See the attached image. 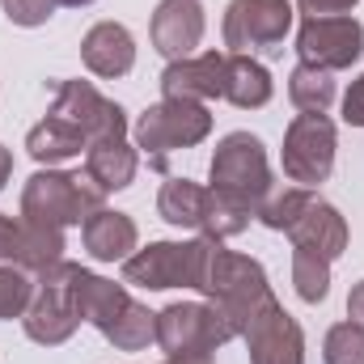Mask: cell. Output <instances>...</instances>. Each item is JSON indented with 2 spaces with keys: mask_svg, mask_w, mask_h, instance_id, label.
<instances>
[{
  "mask_svg": "<svg viewBox=\"0 0 364 364\" xmlns=\"http://www.w3.org/2000/svg\"><path fill=\"white\" fill-rule=\"evenodd\" d=\"M161 364H212V356H166Z\"/></svg>",
  "mask_w": 364,
  "mask_h": 364,
  "instance_id": "34",
  "label": "cell"
},
{
  "mask_svg": "<svg viewBox=\"0 0 364 364\" xmlns=\"http://www.w3.org/2000/svg\"><path fill=\"white\" fill-rule=\"evenodd\" d=\"M17 242H21V220H13V216L0 212V263L17 259Z\"/></svg>",
  "mask_w": 364,
  "mask_h": 364,
  "instance_id": "30",
  "label": "cell"
},
{
  "mask_svg": "<svg viewBox=\"0 0 364 364\" xmlns=\"http://www.w3.org/2000/svg\"><path fill=\"white\" fill-rule=\"evenodd\" d=\"M242 339L250 364H305V331L275 296L246 322Z\"/></svg>",
  "mask_w": 364,
  "mask_h": 364,
  "instance_id": "12",
  "label": "cell"
},
{
  "mask_svg": "<svg viewBox=\"0 0 364 364\" xmlns=\"http://www.w3.org/2000/svg\"><path fill=\"white\" fill-rule=\"evenodd\" d=\"M73 279H77V263H68V259L34 279V301H30L26 318H21V326H26V335H30L34 343L60 348V343H68V339L77 335L81 309H77V288H73Z\"/></svg>",
  "mask_w": 364,
  "mask_h": 364,
  "instance_id": "7",
  "label": "cell"
},
{
  "mask_svg": "<svg viewBox=\"0 0 364 364\" xmlns=\"http://www.w3.org/2000/svg\"><path fill=\"white\" fill-rule=\"evenodd\" d=\"M55 4H68V9H85V4H93V0H55Z\"/></svg>",
  "mask_w": 364,
  "mask_h": 364,
  "instance_id": "35",
  "label": "cell"
},
{
  "mask_svg": "<svg viewBox=\"0 0 364 364\" xmlns=\"http://www.w3.org/2000/svg\"><path fill=\"white\" fill-rule=\"evenodd\" d=\"M335 123L318 110H301L288 132H284V149H279V161H284V174L296 186H318V182L331 178L335 170Z\"/></svg>",
  "mask_w": 364,
  "mask_h": 364,
  "instance_id": "9",
  "label": "cell"
},
{
  "mask_svg": "<svg viewBox=\"0 0 364 364\" xmlns=\"http://www.w3.org/2000/svg\"><path fill=\"white\" fill-rule=\"evenodd\" d=\"M208 132H212L208 106H203V102H182V97H161V102L149 106V110L136 119V127H132L136 149H144L157 170L166 166V153L203 144Z\"/></svg>",
  "mask_w": 364,
  "mask_h": 364,
  "instance_id": "5",
  "label": "cell"
},
{
  "mask_svg": "<svg viewBox=\"0 0 364 364\" xmlns=\"http://www.w3.org/2000/svg\"><path fill=\"white\" fill-rule=\"evenodd\" d=\"M259 220L275 233H288L292 250H309L326 263H335L348 250V220L335 203L314 195V186L272 191V199L259 208Z\"/></svg>",
  "mask_w": 364,
  "mask_h": 364,
  "instance_id": "1",
  "label": "cell"
},
{
  "mask_svg": "<svg viewBox=\"0 0 364 364\" xmlns=\"http://www.w3.org/2000/svg\"><path fill=\"white\" fill-rule=\"evenodd\" d=\"M0 4H4V17L13 26H26V30L47 26L51 13H55V0H0Z\"/></svg>",
  "mask_w": 364,
  "mask_h": 364,
  "instance_id": "28",
  "label": "cell"
},
{
  "mask_svg": "<svg viewBox=\"0 0 364 364\" xmlns=\"http://www.w3.org/2000/svg\"><path fill=\"white\" fill-rule=\"evenodd\" d=\"M51 114L68 119L73 127H81L90 144L93 140H106V136H127V110L119 102L102 97L90 81H60Z\"/></svg>",
  "mask_w": 364,
  "mask_h": 364,
  "instance_id": "13",
  "label": "cell"
},
{
  "mask_svg": "<svg viewBox=\"0 0 364 364\" xmlns=\"http://www.w3.org/2000/svg\"><path fill=\"white\" fill-rule=\"evenodd\" d=\"M195 292H203V296L229 318V326H233L237 339H242L246 322H250V318H255V314L275 296L272 284H267L263 263L250 259V255L225 250V242H212V250H208V267H203V279H199Z\"/></svg>",
  "mask_w": 364,
  "mask_h": 364,
  "instance_id": "2",
  "label": "cell"
},
{
  "mask_svg": "<svg viewBox=\"0 0 364 364\" xmlns=\"http://www.w3.org/2000/svg\"><path fill=\"white\" fill-rule=\"evenodd\" d=\"M136 170H140V157H136V144H127V136H106V140H93L85 149V174L106 195L132 186Z\"/></svg>",
  "mask_w": 364,
  "mask_h": 364,
  "instance_id": "19",
  "label": "cell"
},
{
  "mask_svg": "<svg viewBox=\"0 0 364 364\" xmlns=\"http://www.w3.org/2000/svg\"><path fill=\"white\" fill-rule=\"evenodd\" d=\"M34 301V275L21 272L17 263H0V322L26 318Z\"/></svg>",
  "mask_w": 364,
  "mask_h": 364,
  "instance_id": "26",
  "label": "cell"
},
{
  "mask_svg": "<svg viewBox=\"0 0 364 364\" xmlns=\"http://www.w3.org/2000/svg\"><path fill=\"white\" fill-rule=\"evenodd\" d=\"M272 166H267V149L259 136L250 132H229L208 166V191H216L220 199L237 203L242 212L259 216V208L272 199Z\"/></svg>",
  "mask_w": 364,
  "mask_h": 364,
  "instance_id": "3",
  "label": "cell"
},
{
  "mask_svg": "<svg viewBox=\"0 0 364 364\" xmlns=\"http://www.w3.org/2000/svg\"><path fill=\"white\" fill-rule=\"evenodd\" d=\"M322 360L326 364H364V326H356L352 318L348 322H335L322 339Z\"/></svg>",
  "mask_w": 364,
  "mask_h": 364,
  "instance_id": "27",
  "label": "cell"
},
{
  "mask_svg": "<svg viewBox=\"0 0 364 364\" xmlns=\"http://www.w3.org/2000/svg\"><path fill=\"white\" fill-rule=\"evenodd\" d=\"M208 208H212V191L199 186V182H191V178H170L161 186V195H157V212L174 229H199L203 233Z\"/></svg>",
  "mask_w": 364,
  "mask_h": 364,
  "instance_id": "22",
  "label": "cell"
},
{
  "mask_svg": "<svg viewBox=\"0 0 364 364\" xmlns=\"http://www.w3.org/2000/svg\"><path fill=\"white\" fill-rule=\"evenodd\" d=\"M288 97L296 110H318L326 114L331 102H335V77L322 73V68H309V64H296L288 73Z\"/></svg>",
  "mask_w": 364,
  "mask_h": 364,
  "instance_id": "24",
  "label": "cell"
},
{
  "mask_svg": "<svg viewBox=\"0 0 364 364\" xmlns=\"http://www.w3.org/2000/svg\"><path fill=\"white\" fill-rule=\"evenodd\" d=\"M26 149H30V157H34L38 166H47V170H51V166H60V161L81 157V149H90V140H85V132H81V127H73L68 119L47 114L43 123H34V127H30Z\"/></svg>",
  "mask_w": 364,
  "mask_h": 364,
  "instance_id": "20",
  "label": "cell"
},
{
  "mask_svg": "<svg viewBox=\"0 0 364 364\" xmlns=\"http://www.w3.org/2000/svg\"><path fill=\"white\" fill-rule=\"evenodd\" d=\"M348 318H352L356 326H364V279L352 288V296H348Z\"/></svg>",
  "mask_w": 364,
  "mask_h": 364,
  "instance_id": "32",
  "label": "cell"
},
{
  "mask_svg": "<svg viewBox=\"0 0 364 364\" xmlns=\"http://www.w3.org/2000/svg\"><path fill=\"white\" fill-rule=\"evenodd\" d=\"M161 93L166 97H182V102L225 97V55L220 51H203V55L170 60L166 73H161Z\"/></svg>",
  "mask_w": 364,
  "mask_h": 364,
  "instance_id": "15",
  "label": "cell"
},
{
  "mask_svg": "<svg viewBox=\"0 0 364 364\" xmlns=\"http://www.w3.org/2000/svg\"><path fill=\"white\" fill-rule=\"evenodd\" d=\"M272 73L255 55H225V102H233L237 110H259L272 102Z\"/></svg>",
  "mask_w": 364,
  "mask_h": 364,
  "instance_id": "21",
  "label": "cell"
},
{
  "mask_svg": "<svg viewBox=\"0 0 364 364\" xmlns=\"http://www.w3.org/2000/svg\"><path fill=\"white\" fill-rule=\"evenodd\" d=\"M9 174H13V153L0 144V191H4V182H9Z\"/></svg>",
  "mask_w": 364,
  "mask_h": 364,
  "instance_id": "33",
  "label": "cell"
},
{
  "mask_svg": "<svg viewBox=\"0 0 364 364\" xmlns=\"http://www.w3.org/2000/svg\"><path fill=\"white\" fill-rule=\"evenodd\" d=\"M229 339H237V335L212 301H178V305H166L157 314L153 343L166 356H212Z\"/></svg>",
  "mask_w": 364,
  "mask_h": 364,
  "instance_id": "8",
  "label": "cell"
},
{
  "mask_svg": "<svg viewBox=\"0 0 364 364\" xmlns=\"http://www.w3.org/2000/svg\"><path fill=\"white\" fill-rule=\"evenodd\" d=\"M292 284L305 305H322L331 292V263L309 250H292Z\"/></svg>",
  "mask_w": 364,
  "mask_h": 364,
  "instance_id": "25",
  "label": "cell"
},
{
  "mask_svg": "<svg viewBox=\"0 0 364 364\" xmlns=\"http://www.w3.org/2000/svg\"><path fill=\"white\" fill-rule=\"evenodd\" d=\"M13 263L30 275L60 267L64 263V229L43 225V220H21V242H17V259Z\"/></svg>",
  "mask_w": 364,
  "mask_h": 364,
  "instance_id": "23",
  "label": "cell"
},
{
  "mask_svg": "<svg viewBox=\"0 0 364 364\" xmlns=\"http://www.w3.org/2000/svg\"><path fill=\"white\" fill-rule=\"evenodd\" d=\"M216 237H195V242H149L144 250H136L132 259H123V284H140V288H199L203 267H208V250Z\"/></svg>",
  "mask_w": 364,
  "mask_h": 364,
  "instance_id": "6",
  "label": "cell"
},
{
  "mask_svg": "<svg viewBox=\"0 0 364 364\" xmlns=\"http://www.w3.org/2000/svg\"><path fill=\"white\" fill-rule=\"evenodd\" d=\"M97 208H106V191L90 174H64V170H38L21 191V220H43L55 229L85 225Z\"/></svg>",
  "mask_w": 364,
  "mask_h": 364,
  "instance_id": "4",
  "label": "cell"
},
{
  "mask_svg": "<svg viewBox=\"0 0 364 364\" xmlns=\"http://www.w3.org/2000/svg\"><path fill=\"white\" fill-rule=\"evenodd\" d=\"M81 60L93 77L102 81H119L136 68V38L127 26L119 21H97L90 34L81 38Z\"/></svg>",
  "mask_w": 364,
  "mask_h": 364,
  "instance_id": "16",
  "label": "cell"
},
{
  "mask_svg": "<svg viewBox=\"0 0 364 364\" xmlns=\"http://www.w3.org/2000/svg\"><path fill=\"white\" fill-rule=\"evenodd\" d=\"M73 288H77V309H81V322H90L102 331V339L119 326V318L136 305V296L123 288V284H114V279H106V275H93L85 272L81 263H77V279H73Z\"/></svg>",
  "mask_w": 364,
  "mask_h": 364,
  "instance_id": "17",
  "label": "cell"
},
{
  "mask_svg": "<svg viewBox=\"0 0 364 364\" xmlns=\"http://www.w3.org/2000/svg\"><path fill=\"white\" fill-rule=\"evenodd\" d=\"M292 30V4L288 0H229L225 9V47L233 55H275Z\"/></svg>",
  "mask_w": 364,
  "mask_h": 364,
  "instance_id": "10",
  "label": "cell"
},
{
  "mask_svg": "<svg viewBox=\"0 0 364 364\" xmlns=\"http://www.w3.org/2000/svg\"><path fill=\"white\" fill-rule=\"evenodd\" d=\"M203 4L199 0H161L157 13H153V47L166 55V60H186L195 55V47L203 43Z\"/></svg>",
  "mask_w": 364,
  "mask_h": 364,
  "instance_id": "14",
  "label": "cell"
},
{
  "mask_svg": "<svg viewBox=\"0 0 364 364\" xmlns=\"http://www.w3.org/2000/svg\"><path fill=\"white\" fill-rule=\"evenodd\" d=\"M296 55L309 68L339 73L364 55V26L356 17H305L296 30Z\"/></svg>",
  "mask_w": 364,
  "mask_h": 364,
  "instance_id": "11",
  "label": "cell"
},
{
  "mask_svg": "<svg viewBox=\"0 0 364 364\" xmlns=\"http://www.w3.org/2000/svg\"><path fill=\"white\" fill-rule=\"evenodd\" d=\"M343 123L348 127H364V77L352 81V90L343 97Z\"/></svg>",
  "mask_w": 364,
  "mask_h": 364,
  "instance_id": "31",
  "label": "cell"
},
{
  "mask_svg": "<svg viewBox=\"0 0 364 364\" xmlns=\"http://www.w3.org/2000/svg\"><path fill=\"white\" fill-rule=\"evenodd\" d=\"M360 0H296V9L305 17H343L348 9H356Z\"/></svg>",
  "mask_w": 364,
  "mask_h": 364,
  "instance_id": "29",
  "label": "cell"
},
{
  "mask_svg": "<svg viewBox=\"0 0 364 364\" xmlns=\"http://www.w3.org/2000/svg\"><path fill=\"white\" fill-rule=\"evenodd\" d=\"M81 237H85V250L97 263H123L132 259L136 242H140V229L127 212H114V208H97L90 220L81 225Z\"/></svg>",
  "mask_w": 364,
  "mask_h": 364,
  "instance_id": "18",
  "label": "cell"
}]
</instances>
